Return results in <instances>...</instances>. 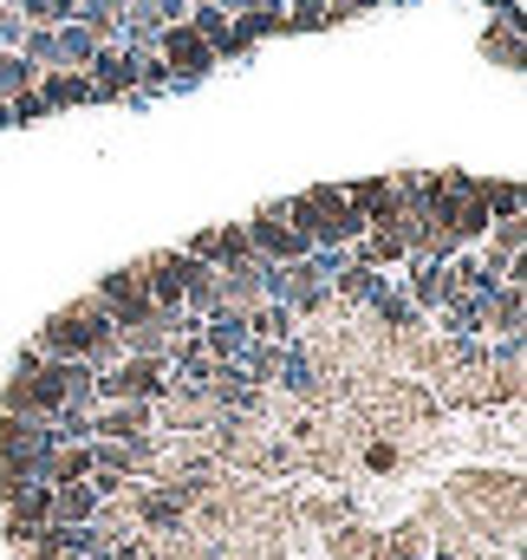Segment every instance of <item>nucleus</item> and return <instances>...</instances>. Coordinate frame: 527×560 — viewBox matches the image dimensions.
Listing matches in <instances>:
<instances>
[{"label":"nucleus","mask_w":527,"mask_h":560,"mask_svg":"<svg viewBox=\"0 0 527 560\" xmlns=\"http://www.w3.org/2000/svg\"><path fill=\"white\" fill-rule=\"evenodd\" d=\"M92 300H98V313H105L118 332H131V326H143V319H156V306H150V293H143V261L118 268V275H105L98 287H92Z\"/></svg>","instance_id":"nucleus-1"},{"label":"nucleus","mask_w":527,"mask_h":560,"mask_svg":"<svg viewBox=\"0 0 527 560\" xmlns=\"http://www.w3.org/2000/svg\"><path fill=\"white\" fill-rule=\"evenodd\" d=\"M156 46H163L156 59H163V72H169V85H196V79L215 66V52L202 46V33H196V26H163V39H156Z\"/></svg>","instance_id":"nucleus-3"},{"label":"nucleus","mask_w":527,"mask_h":560,"mask_svg":"<svg viewBox=\"0 0 527 560\" xmlns=\"http://www.w3.org/2000/svg\"><path fill=\"white\" fill-rule=\"evenodd\" d=\"M7 118H13V125H39V118H46V105H39V92H20V98L7 105Z\"/></svg>","instance_id":"nucleus-9"},{"label":"nucleus","mask_w":527,"mask_h":560,"mask_svg":"<svg viewBox=\"0 0 527 560\" xmlns=\"http://www.w3.org/2000/svg\"><path fill=\"white\" fill-rule=\"evenodd\" d=\"M85 98H98L85 72H46V79H39V105H46V112H66V105H85Z\"/></svg>","instance_id":"nucleus-6"},{"label":"nucleus","mask_w":527,"mask_h":560,"mask_svg":"<svg viewBox=\"0 0 527 560\" xmlns=\"http://www.w3.org/2000/svg\"><path fill=\"white\" fill-rule=\"evenodd\" d=\"M339 20V0H300L280 26H293V33H313V26H332Z\"/></svg>","instance_id":"nucleus-8"},{"label":"nucleus","mask_w":527,"mask_h":560,"mask_svg":"<svg viewBox=\"0 0 527 560\" xmlns=\"http://www.w3.org/2000/svg\"><path fill=\"white\" fill-rule=\"evenodd\" d=\"M33 72L39 66H26L20 52H0V105H13L20 92H33Z\"/></svg>","instance_id":"nucleus-7"},{"label":"nucleus","mask_w":527,"mask_h":560,"mask_svg":"<svg viewBox=\"0 0 527 560\" xmlns=\"http://www.w3.org/2000/svg\"><path fill=\"white\" fill-rule=\"evenodd\" d=\"M98 515V489H92V476L85 482H66V489H52V522H66V528H85Z\"/></svg>","instance_id":"nucleus-5"},{"label":"nucleus","mask_w":527,"mask_h":560,"mask_svg":"<svg viewBox=\"0 0 527 560\" xmlns=\"http://www.w3.org/2000/svg\"><path fill=\"white\" fill-rule=\"evenodd\" d=\"M156 430V405L125 398V405H98L92 411V443H143Z\"/></svg>","instance_id":"nucleus-4"},{"label":"nucleus","mask_w":527,"mask_h":560,"mask_svg":"<svg viewBox=\"0 0 527 560\" xmlns=\"http://www.w3.org/2000/svg\"><path fill=\"white\" fill-rule=\"evenodd\" d=\"M489 59H508V72H515V66H522V39H515V33L495 39V33H489Z\"/></svg>","instance_id":"nucleus-10"},{"label":"nucleus","mask_w":527,"mask_h":560,"mask_svg":"<svg viewBox=\"0 0 527 560\" xmlns=\"http://www.w3.org/2000/svg\"><path fill=\"white\" fill-rule=\"evenodd\" d=\"M242 229H248V248L261 255L267 268H286V261H306V255H313V242L286 222V202H267L261 215L242 222Z\"/></svg>","instance_id":"nucleus-2"}]
</instances>
